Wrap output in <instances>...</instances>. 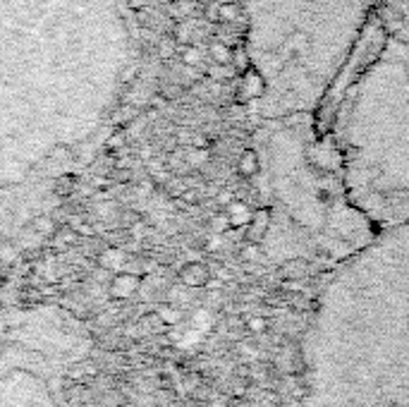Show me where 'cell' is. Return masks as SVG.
Listing matches in <instances>:
<instances>
[{"label":"cell","instance_id":"13","mask_svg":"<svg viewBox=\"0 0 409 407\" xmlns=\"http://www.w3.org/2000/svg\"><path fill=\"white\" fill-rule=\"evenodd\" d=\"M180 58H182V65H187V68H199L201 65V51L197 46H189V43L182 46Z\"/></svg>","mask_w":409,"mask_h":407},{"label":"cell","instance_id":"7","mask_svg":"<svg viewBox=\"0 0 409 407\" xmlns=\"http://www.w3.org/2000/svg\"><path fill=\"white\" fill-rule=\"evenodd\" d=\"M209 55L213 63H218V65H232V48H230L223 38H216V41L209 43Z\"/></svg>","mask_w":409,"mask_h":407},{"label":"cell","instance_id":"14","mask_svg":"<svg viewBox=\"0 0 409 407\" xmlns=\"http://www.w3.org/2000/svg\"><path fill=\"white\" fill-rule=\"evenodd\" d=\"M34 228H36V230L41 232V235H46V237L58 232V223H55L53 216H38V219L34 221Z\"/></svg>","mask_w":409,"mask_h":407},{"label":"cell","instance_id":"9","mask_svg":"<svg viewBox=\"0 0 409 407\" xmlns=\"http://www.w3.org/2000/svg\"><path fill=\"white\" fill-rule=\"evenodd\" d=\"M75 189H77V177L67 172V175H58V180L53 185V194L60 199H70L75 194Z\"/></svg>","mask_w":409,"mask_h":407},{"label":"cell","instance_id":"24","mask_svg":"<svg viewBox=\"0 0 409 407\" xmlns=\"http://www.w3.org/2000/svg\"><path fill=\"white\" fill-rule=\"evenodd\" d=\"M172 3H177V5H189V3H197V0H172Z\"/></svg>","mask_w":409,"mask_h":407},{"label":"cell","instance_id":"21","mask_svg":"<svg viewBox=\"0 0 409 407\" xmlns=\"http://www.w3.org/2000/svg\"><path fill=\"white\" fill-rule=\"evenodd\" d=\"M67 154H70V147H55L53 154H50V158H58V161H65Z\"/></svg>","mask_w":409,"mask_h":407},{"label":"cell","instance_id":"15","mask_svg":"<svg viewBox=\"0 0 409 407\" xmlns=\"http://www.w3.org/2000/svg\"><path fill=\"white\" fill-rule=\"evenodd\" d=\"M180 96H182V87L177 82H161L158 84V98L172 101V98H180Z\"/></svg>","mask_w":409,"mask_h":407},{"label":"cell","instance_id":"8","mask_svg":"<svg viewBox=\"0 0 409 407\" xmlns=\"http://www.w3.org/2000/svg\"><path fill=\"white\" fill-rule=\"evenodd\" d=\"M134 290H137V278L134 276H130V273H120V276H115V281H113L115 297H130Z\"/></svg>","mask_w":409,"mask_h":407},{"label":"cell","instance_id":"16","mask_svg":"<svg viewBox=\"0 0 409 407\" xmlns=\"http://www.w3.org/2000/svg\"><path fill=\"white\" fill-rule=\"evenodd\" d=\"M206 75H209L211 80L225 82V80H230V77L235 75V70H232V65H218V63H213V68L206 72Z\"/></svg>","mask_w":409,"mask_h":407},{"label":"cell","instance_id":"19","mask_svg":"<svg viewBox=\"0 0 409 407\" xmlns=\"http://www.w3.org/2000/svg\"><path fill=\"white\" fill-rule=\"evenodd\" d=\"M211 225H213V230H216V232L230 230V223H228V219H225V214L213 216V219H211Z\"/></svg>","mask_w":409,"mask_h":407},{"label":"cell","instance_id":"12","mask_svg":"<svg viewBox=\"0 0 409 407\" xmlns=\"http://www.w3.org/2000/svg\"><path fill=\"white\" fill-rule=\"evenodd\" d=\"M378 13H380V20L385 22V27H388V29L397 31L402 27V17H400V13H397L393 5H383V8H380Z\"/></svg>","mask_w":409,"mask_h":407},{"label":"cell","instance_id":"18","mask_svg":"<svg viewBox=\"0 0 409 407\" xmlns=\"http://www.w3.org/2000/svg\"><path fill=\"white\" fill-rule=\"evenodd\" d=\"M172 51H175V38H172V36H165L163 41H158V53H161V58H170Z\"/></svg>","mask_w":409,"mask_h":407},{"label":"cell","instance_id":"3","mask_svg":"<svg viewBox=\"0 0 409 407\" xmlns=\"http://www.w3.org/2000/svg\"><path fill=\"white\" fill-rule=\"evenodd\" d=\"M271 221H273V216H271V209H256V211H251V219L249 223L244 225V237H246V242H254V244H261L263 242V237H266V232H268V228H271Z\"/></svg>","mask_w":409,"mask_h":407},{"label":"cell","instance_id":"11","mask_svg":"<svg viewBox=\"0 0 409 407\" xmlns=\"http://www.w3.org/2000/svg\"><path fill=\"white\" fill-rule=\"evenodd\" d=\"M280 271H283L288 278H304L306 271H309V264H306L304 259H290L280 266Z\"/></svg>","mask_w":409,"mask_h":407},{"label":"cell","instance_id":"20","mask_svg":"<svg viewBox=\"0 0 409 407\" xmlns=\"http://www.w3.org/2000/svg\"><path fill=\"white\" fill-rule=\"evenodd\" d=\"M180 199H182V202H187V204H199L201 202L197 189H184V192L180 194Z\"/></svg>","mask_w":409,"mask_h":407},{"label":"cell","instance_id":"2","mask_svg":"<svg viewBox=\"0 0 409 407\" xmlns=\"http://www.w3.org/2000/svg\"><path fill=\"white\" fill-rule=\"evenodd\" d=\"M263 89H266V82H263V77L259 75V70L256 68H246L242 75H239V87H237V103H249L254 101V98H259L263 94Z\"/></svg>","mask_w":409,"mask_h":407},{"label":"cell","instance_id":"22","mask_svg":"<svg viewBox=\"0 0 409 407\" xmlns=\"http://www.w3.org/2000/svg\"><path fill=\"white\" fill-rule=\"evenodd\" d=\"M122 144H125V135L117 132V135H113V139L108 142V149H117V147H122Z\"/></svg>","mask_w":409,"mask_h":407},{"label":"cell","instance_id":"25","mask_svg":"<svg viewBox=\"0 0 409 407\" xmlns=\"http://www.w3.org/2000/svg\"><path fill=\"white\" fill-rule=\"evenodd\" d=\"M144 3H147V0H132V5H134V8H142Z\"/></svg>","mask_w":409,"mask_h":407},{"label":"cell","instance_id":"17","mask_svg":"<svg viewBox=\"0 0 409 407\" xmlns=\"http://www.w3.org/2000/svg\"><path fill=\"white\" fill-rule=\"evenodd\" d=\"M110 180L120 182V185H127V182L134 180V172L127 170V168H115L113 172H110Z\"/></svg>","mask_w":409,"mask_h":407},{"label":"cell","instance_id":"10","mask_svg":"<svg viewBox=\"0 0 409 407\" xmlns=\"http://www.w3.org/2000/svg\"><path fill=\"white\" fill-rule=\"evenodd\" d=\"M216 20L223 22V24H235V22H239V5L237 3H221L218 5Z\"/></svg>","mask_w":409,"mask_h":407},{"label":"cell","instance_id":"1","mask_svg":"<svg viewBox=\"0 0 409 407\" xmlns=\"http://www.w3.org/2000/svg\"><path fill=\"white\" fill-rule=\"evenodd\" d=\"M89 353L77 309L0 314V407H72L70 386Z\"/></svg>","mask_w":409,"mask_h":407},{"label":"cell","instance_id":"5","mask_svg":"<svg viewBox=\"0 0 409 407\" xmlns=\"http://www.w3.org/2000/svg\"><path fill=\"white\" fill-rule=\"evenodd\" d=\"M225 219L230 223V228H244L251 219V209L246 202H239V199H232L225 206Z\"/></svg>","mask_w":409,"mask_h":407},{"label":"cell","instance_id":"4","mask_svg":"<svg viewBox=\"0 0 409 407\" xmlns=\"http://www.w3.org/2000/svg\"><path fill=\"white\" fill-rule=\"evenodd\" d=\"M180 281L187 288H204L211 281V271L201 261H192V264H184L180 269Z\"/></svg>","mask_w":409,"mask_h":407},{"label":"cell","instance_id":"23","mask_svg":"<svg viewBox=\"0 0 409 407\" xmlns=\"http://www.w3.org/2000/svg\"><path fill=\"white\" fill-rule=\"evenodd\" d=\"M232 192H228V189H223V192L221 194H218V204H221V206H228L230 202H232Z\"/></svg>","mask_w":409,"mask_h":407},{"label":"cell","instance_id":"6","mask_svg":"<svg viewBox=\"0 0 409 407\" xmlns=\"http://www.w3.org/2000/svg\"><path fill=\"white\" fill-rule=\"evenodd\" d=\"M259 170H261L259 154H256L254 149H244V151L239 154V161H237V172L244 177V180H251L254 175H259Z\"/></svg>","mask_w":409,"mask_h":407}]
</instances>
